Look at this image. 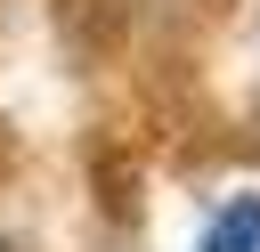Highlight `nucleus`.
<instances>
[{"label": "nucleus", "mask_w": 260, "mask_h": 252, "mask_svg": "<svg viewBox=\"0 0 260 252\" xmlns=\"http://www.w3.org/2000/svg\"><path fill=\"white\" fill-rule=\"evenodd\" d=\"M195 252H260V195H236V203L203 228Z\"/></svg>", "instance_id": "nucleus-1"}, {"label": "nucleus", "mask_w": 260, "mask_h": 252, "mask_svg": "<svg viewBox=\"0 0 260 252\" xmlns=\"http://www.w3.org/2000/svg\"><path fill=\"white\" fill-rule=\"evenodd\" d=\"M0 252H8V244H0Z\"/></svg>", "instance_id": "nucleus-2"}]
</instances>
